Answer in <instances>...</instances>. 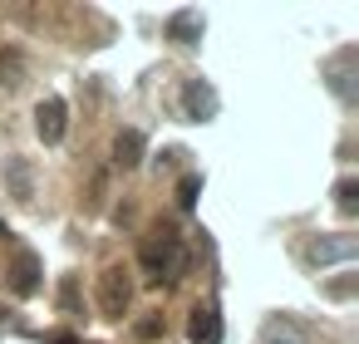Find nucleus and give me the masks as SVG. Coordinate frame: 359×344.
I'll use <instances>...</instances> for the list:
<instances>
[{
  "instance_id": "15",
  "label": "nucleus",
  "mask_w": 359,
  "mask_h": 344,
  "mask_svg": "<svg viewBox=\"0 0 359 344\" xmlns=\"http://www.w3.org/2000/svg\"><path fill=\"white\" fill-rule=\"evenodd\" d=\"M20 69H25V60L11 50V55H0V89H15L20 84Z\"/></svg>"
},
{
  "instance_id": "1",
  "label": "nucleus",
  "mask_w": 359,
  "mask_h": 344,
  "mask_svg": "<svg viewBox=\"0 0 359 344\" xmlns=\"http://www.w3.org/2000/svg\"><path fill=\"white\" fill-rule=\"evenodd\" d=\"M187 261L192 256H187V246H182L177 231H158V236H148L138 246V266H143V275L153 285H177L187 275Z\"/></svg>"
},
{
  "instance_id": "17",
  "label": "nucleus",
  "mask_w": 359,
  "mask_h": 344,
  "mask_svg": "<svg viewBox=\"0 0 359 344\" xmlns=\"http://www.w3.org/2000/svg\"><path fill=\"white\" fill-rule=\"evenodd\" d=\"M133 334H138V339H158V334H163V319H138Z\"/></svg>"
},
{
  "instance_id": "3",
  "label": "nucleus",
  "mask_w": 359,
  "mask_h": 344,
  "mask_svg": "<svg viewBox=\"0 0 359 344\" xmlns=\"http://www.w3.org/2000/svg\"><path fill=\"white\" fill-rule=\"evenodd\" d=\"M177 109H182V118H187V123H212V118L222 113V99H217V89L197 74V79H187V84H182Z\"/></svg>"
},
{
  "instance_id": "12",
  "label": "nucleus",
  "mask_w": 359,
  "mask_h": 344,
  "mask_svg": "<svg viewBox=\"0 0 359 344\" xmlns=\"http://www.w3.org/2000/svg\"><path fill=\"white\" fill-rule=\"evenodd\" d=\"M143 153H148V138H143L138 128H123V133L114 138V167H123V172H128V167H138V163H143Z\"/></svg>"
},
{
  "instance_id": "19",
  "label": "nucleus",
  "mask_w": 359,
  "mask_h": 344,
  "mask_svg": "<svg viewBox=\"0 0 359 344\" xmlns=\"http://www.w3.org/2000/svg\"><path fill=\"white\" fill-rule=\"evenodd\" d=\"M182 158H187V153H182V148H163V158H158V167H177V163H182Z\"/></svg>"
},
{
  "instance_id": "11",
  "label": "nucleus",
  "mask_w": 359,
  "mask_h": 344,
  "mask_svg": "<svg viewBox=\"0 0 359 344\" xmlns=\"http://www.w3.org/2000/svg\"><path fill=\"white\" fill-rule=\"evenodd\" d=\"M6 187H11V197L15 202H35V167H30V158H6Z\"/></svg>"
},
{
  "instance_id": "9",
  "label": "nucleus",
  "mask_w": 359,
  "mask_h": 344,
  "mask_svg": "<svg viewBox=\"0 0 359 344\" xmlns=\"http://www.w3.org/2000/svg\"><path fill=\"white\" fill-rule=\"evenodd\" d=\"M261 344H310V329L295 315H271L261 324Z\"/></svg>"
},
{
  "instance_id": "7",
  "label": "nucleus",
  "mask_w": 359,
  "mask_h": 344,
  "mask_svg": "<svg viewBox=\"0 0 359 344\" xmlns=\"http://www.w3.org/2000/svg\"><path fill=\"white\" fill-rule=\"evenodd\" d=\"M35 133H40V143L45 148H55V143H65V133H69V104L65 99H40L35 104Z\"/></svg>"
},
{
  "instance_id": "18",
  "label": "nucleus",
  "mask_w": 359,
  "mask_h": 344,
  "mask_svg": "<svg viewBox=\"0 0 359 344\" xmlns=\"http://www.w3.org/2000/svg\"><path fill=\"white\" fill-rule=\"evenodd\" d=\"M325 295H330V300H349V295H354V280H334Z\"/></svg>"
},
{
  "instance_id": "6",
  "label": "nucleus",
  "mask_w": 359,
  "mask_h": 344,
  "mask_svg": "<svg viewBox=\"0 0 359 344\" xmlns=\"http://www.w3.org/2000/svg\"><path fill=\"white\" fill-rule=\"evenodd\" d=\"M354 60H359L354 45H344L334 60H325V84H330V94H334L339 104H354V99H359V89H354Z\"/></svg>"
},
{
  "instance_id": "10",
  "label": "nucleus",
  "mask_w": 359,
  "mask_h": 344,
  "mask_svg": "<svg viewBox=\"0 0 359 344\" xmlns=\"http://www.w3.org/2000/svg\"><path fill=\"white\" fill-rule=\"evenodd\" d=\"M187 339L192 344H222V310L207 300L192 310V324H187Z\"/></svg>"
},
{
  "instance_id": "2",
  "label": "nucleus",
  "mask_w": 359,
  "mask_h": 344,
  "mask_svg": "<svg viewBox=\"0 0 359 344\" xmlns=\"http://www.w3.org/2000/svg\"><path fill=\"white\" fill-rule=\"evenodd\" d=\"M128 305H133V275H128L123 266H109V270L99 275V310H104L109 319H123Z\"/></svg>"
},
{
  "instance_id": "20",
  "label": "nucleus",
  "mask_w": 359,
  "mask_h": 344,
  "mask_svg": "<svg viewBox=\"0 0 359 344\" xmlns=\"http://www.w3.org/2000/svg\"><path fill=\"white\" fill-rule=\"evenodd\" d=\"M45 344H79V339H74V334H50Z\"/></svg>"
},
{
  "instance_id": "5",
  "label": "nucleus",
  "mask_w": 359,
  "mask_h": 344,
  "mask_svg": "<svg viewBox=\"0 0 359 344\" xmlns=\"http://www.w3.org/2000/svg\"><path fill=\"white\" fill-rule=\"evenodd\" d=\"M163 35H168L177 50H197V45H202V35H207V15H202L197 6H182V11H172V15H168Z\"/></svg>"
},
{
  "instance_id": "14",
  "label": "nucleus",
  "mask_w": 359,
  "mask_h": 344,
  "mask_svg": "<svg viewBox=\"0 0 359 344\" xmlns=\"http://www.w3.org/2000/svg\"><path fill=\"white\" fill-rule=\"evenodd\" d=\"M197 197H202V172H182V182H177V207L192 212Z\"/></svg>"
},
{
  "instance_id": "16",
  "label": "nucleus",
  "mask_w": 359,
  "mask_h": 344,
  "mask_svg": "<svg viewBox=\"0 0 359 344\" xmlns=\"http://www.w3.org/2000/svg\"><path fill=\"white\" fill-rule=\"evenodd\" d=\"M60 310H79V285H74V275H65V285H60Z\"/></svg>"
},
{
  "instance_id": "13",
  "label": "nucleus",
  "mask_w": 359,
  "mask_h": 344,
  "mask_svg": "<svg viewBox=\"0 0 359 344\" xmlns=\"http://www.w3.org/2000/svg\"><path fill=\"white\" fill-rule=\"evenodd\" d=\"M334 207H339L344 216L359 212V182H354V177H339V182H334Z\"/></svg>"
},
{
  "instance_id": "4",
  "label": "nucleus",
  "mask_w": 359,
  "mask_h": 344,
  "mask_svg": "<svg viewBox=\"0 0 359 344\" xmlns=\"http://www.w3.org/2000/svg\"><path fill=\"white\" fill-rule=\"evenodd\" d=\"M45 275V266H40V256L30 251V246H15V256H11V270H6V285L20 295V300H30V295H40V280Z\"/></svg>"
},
{
  "instance_id": "8",
  "label": "nucleus",
  "mask_w": 359,
  "mask_h": 344,
  "mask_svg": "<svg viewBox=\"0 0 359 344\" xmlns=\"http://www.w3.org/2000/svg\"><path fill=\"white\" fill-rule=\"evenodd\" d=\"M354 256H359V241L344 236V231H334V236H315V241L305 246V261H310V266H334V261H354Z\"/></svg>"
}]
</instances>
